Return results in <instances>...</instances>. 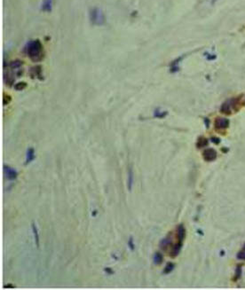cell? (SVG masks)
Listing matches in <instances>:
<instances>
[{
	"instance_id": "obj_1",
	"label": "cell",
	"mask_w": 245,
	"mask_h": 290,
	"mask_svg": "<svg viewBox=\"0 0 245 290\" xmlns=\"http://www.w3.org/2000/svg\"><path fill=\"white\" fill-rule=\"evenodd\" d=\"M24 52L28 55V57L34 62H38L44 58L43 45L41 42L38 39L29 41L26 44L24 48Z\"/></svg>"
},
{
	"instance_id": "obj_2",
	"label": "cell",
	"mask_w": 245,
	"mask_h": 290,
	"mask_svg": "<svg viewBox=\"0 0 245 290\" xmlns=\"http://www.w3.org/2000/svg\"><path fill=\"white\" fill-rule=\"evenodd\" d=\"M90 20L95 26H102L106 22V17L103 11L99 7H93L91 9L90 14Z\"/></svg>"
},
{
	"instance_id": "obj_3",
	"label": "cell",
	"mask_w": 245,
	"mask_h": 290,
	"mask_svg": "<svg viewBox=\"0 0 245 290\" xmlns=\"http://www.w3.org/2000/svg\"><path fill=\"white\" fill-rule=\"evenodd\" d=\"M4 171H5V175L6 178L9 179V180H14L18 177L17 171L15 169L8 166V165H5L4 166Z\"/></svg>"
},
{
	"instance_id": "obj_4",
	"label": "cell",
	"mask_w": 245,
	"mask_h": 290,
	"mask_svg": "<svg viewBox=\"0 0 245 290\" xmlns=\"http://www.w3.org/2000/svg\"><path fill=\"white\" fill-rule=\"evenodd\" d=\"M234 105H235V99L234 98H231V99L226 100L221 107V112L224 113V114H230L231 110L234 107Z\"/></svg>"
},
{
	"instance_id": "obj_5",
	"label": "cell",
	"mask_w": 245,
	"mask_h": 290,
	"mask_svg": "<svg viewBox=\"0 0 245 290\" xmlns=\"http://www.w3.org/2000/svg\"><path fill=\"white\" fill-rule=\"evenodd\" d=\"M203 155H204V159L207 162H211V161H214L217 157V153L214 149L212 148H209V149H206L204 150V152L203 153Z\"/></svg>"
},
{
	"instance_id": "obj_6",
	"label": "cell",
	"mask_w": 245,
	"mask_h": 290,
	"mask_svg": "<svg viewBox=\"0 0 245 290\" xmlns=\"http://www.w3.org/2000/svg\"><path fill=\"white\" fill-rule=\"evenodd\" d=\"M186 237V229L184 225L180 224L177 227V239L178 242H183L184 239Z\"/></svg>"
},
{
	"instance_id": "obj_7",
	"label": "cell",
	"mask_w": 245,
	"mask_h": 290,
	"mask_svg": "<svg viewBox=\"0 0 245 290\" xmlns=\"http://www.w3.org/2000/svg\"><path fill=\"white\" fill-rule=\"evenodd\" d=\"M229 125V121L226 118H218L215 121L216 129H226Z\"/></svg>"
},
{
	"instance_id": "obj_8",
	"label": "cell",
	"mask_w": 245,
	"mask_h": 290,
	"mask_svg": "<svg viewBox=\"0 0 245 290\" xmlns=\"http://www.w3.org/2000/svg\"><path fill=\"white\" fill-rule=\"evenodd\" d=\"M53 5H54V0H43L41 9L43 12L50 13L53 10Z\"/></svg>"
},
{
	"instance_id": "obj_9",
	"label": "cell",
	"mask_w": 245,
	"mask_h": 290,
	"mask_svg": "<svg viewBox=\"0 0 245 290\" xmlns=\"http://www.w3.org/2000/svg\"><path fill=\"white\" fill-rule=\"evenodd\" d=\"M14 79H15V77H14V72L8 71V70H6L5 72V83L7 85L12 86L14 84Z\"/></svg>"
},
{
	"instance_id": "obj_10",
	"label": "cell",
	"mask_w": 245,
	"mask_h": 290,
	"mask_svg": "<svg viewBox=\"0 0 245 290\" xmlns=\"http://www.w3.org/2000/svg\"><path fill=\"white\" fill-rule=\"evenodd\" d=\"M34 159H35V149L33 147H29V148H28L27 153H26V161H25L24 164L25 165L29 164Z\"/></svg>"
},
{
	"instance_id": "obj_11",
	"label": "cell",
	"mask_w": 245,
	"mask_h": 290,
	"mask_svg": "<svg viewBox=\"0 0 245 290\" xmlns=\"http://www.w3.org/2000/svg\"><path fill=\"white\" fill-rule=\"evenodd\" d=\"M183 57H179L177 59H175L174 61H172V63L170 64V71L171 73H175V72H178L179 69V63L180 61L182 60Z\"/></svg>"
},
{
	"instance_id": "obj_12",
	"label": "cell",
	"mask_w": 245,
	"mask_h": 290,
	"mask_svg": "<svg viewBox=\"0 0 245 290\" xmlns=\"http://www.w3.org/2000/svg\"><path fill=\"white\" fill-rule=\"evenodd\" d=\"M171 244V239H170V236H167L165 237L164 240H161L160 242V248L164 250H167V249L170 247V245Z\"/></svg>"
},
{
	"instance_id": "obj_13",
	"label": "cell",
	"mask_w": 245,
	"mask_h": 290,
	"mask_svg": "<svg viewBox=\"0 0 245 290\" xmlns=\"http://www.w3.org/2000/svg\"><path fill=\"white\" fill-rule=\"evenodd\" d=\"M163 261H164V255H163V254L161 253V252H155V254H154V256H153V262H154V264H161L162 263H163Z\"/></svg>"
},
{
	"instance_id": "obj_14",
	"label": "cell",
	"mask_w": 245,
	"mask_h": 290,
	"mask_svg": "<svg viewBox=\"0 0 245 290\" xmlns=\"http://www.w3.org/2000/svg\"><path fill=\"white\" fill-rule=\"evenodd\" d=\"M31 227H32V232H33V234H34V239H35V242H36V245H37V248L39 249V234H38V230L37 225L35 223H32L31 224Z\"/></svg>"
},
{
	"instance_id": "obj_15",
	"label": "cell",
	"mask_w": 245,
	"mask_h": 290,
	"mask_svg": "<svg viewBox=\"0 0 245 290\" xmlns=\"http://www.w3.org/2000/svg\"><path fill=\"white\" fill-rule=\"evenodd\" d=\"M132 185H133V171L131 168H129L128 171V181H127V187L128 190L131 192L132 189Z\"/></svg>"
},
{
	"instance_id": "obj_16",
	"label": "cell",
	"mask_w": 245,
	"mask_h": 290,
	"mask_svg": "<svg viewBox=\"0 0 245 290\" xmlns=\"http://www.w3.org/2000/svg\"><path fill=\"white\" fill-rule=\"evenodd\" d=\"M168 115V112L167 111H164V110H161L160 108H156L154 112V116L155 118H159V119H162V118H164L165 116Z\"/></svg>"
},
{
	"instance_id": "obj_17",
	"label": "cell",
	"mask_w": 245,
	"mask_h": 290,
	"mask_svg": "<svg viewBox=\"0 0 245 290\" xmlns=\"http://www.w3.org/2000/svg\"><path fill=\"white\" fill-rule=\"evenodd\" d=\"M42 69V68L41 67H39V66H37V67H35V68H33L32 69H31V71L30 72H33V75H31V77H38L39 79H41V77H42V75H41V70Z\"/></svg>"
},
{
	"instance_id": "obj_18",
	"label": "cell",
	"mask_w": 245,
	"mask_h": 290,
	"mask_svg": "<svg viewBox=\"0 0 245 290\" xmlns=\"http://www.w3.org/2000/svg\"><path fill=\"white\" fill-rule=\"evenodd\" d=\"M22 61L20 60H14V61H12L11 64H10V67L12 69H15V70H18V69H21V67H22Z\"/></svg>"
},
{
	"instance_id": "obj_19",
	"label": "cell",
	"mask_w": 245,
	"mask_h": 290,
	"mask_svg": "<svg viewBox=\"0 0 245 290\" xmlns=\"http://www.w3.org/2000/svg\"><path fill=\"white\" fill-rule=\"evenodd\" d=\"M207 144H208L207 139H206L205 137H199V139L197 140L196 147H197L198 148H202V147H204L207 146Z\"/></svg>"
},
{
	"instance_id": "obj_20",
	"label": "cell",
	"mask_w": 245,
	"mask_h": 290,
	"mask_svg": "<svg viewBox=\"0 0 245 290\" xmlns=\"http://www.w3.org/2000/svg\"><path fill=\"white\" fill-rule=\"evenodd\" d=\"M174 268H175V264L173 263H171V262L168 263L166 264V266L164 267V274H169V273H170L171 271H173Z\"/></svg>"
},
{
	"instance_id": "obj_21",
	"label": "cell",
	"mask_w": 245,
	"mask_h": 290,
	"mask_svg": "<svg viewBox=\"0 0 245 290\" xmlns=\"http://www.w3.org/2000/svg\"><path fill=\"white\" fill-rule=\"evenodd\" d=\"M26 87H27V83H24V82H20V83H16V84L14 85V89H15L16 91H22V90H24Z\"/></svg>"
},
{
	"instance_id": "obj_22",
	"label": "cell",
	"mask_w": 245,
	"mask_h": 290,
	"mask_svg": "<svg viewBox=\"0 0 245 290\" xmlns=\"http://www.w3.org/2000/svg\"><path fill=\"white\" fill-rule=\"evenodd\" d=\"M11 100H12L11 97L9 96V95H7V94H4V98H3V104L4 105L9 104Z\"/></svg>"
},
{
	"instance_id": "obj_23",
	"label": "cell",
	"mask_w": 245,
	"mask_h": 290,
	"mask_svg": "<svg viewBox=\"0 0 245 290\" xmlns=\"http://www.w3.org/2000/svg\"><path fill=\"white\" fill-rule=\"evenodd\" d=\"M128 247L130 248V249L133 251L135 249V245H134V241H133V238L132 237H130L129 238V240H128Z\"/></svg>"
},
{
	"instance_id": "obj_24",
	"label": "cell",
	"mask_w": 245,
	"mask_h": 290,
	"mask_svg": "<svg viewBox=\"0 0 245 290\" xmlns=\"http://www.w3.org/2000/svg\"><path fill=\"white\" fill-rule=\"evenodd\" d=\"M104 271H105L106 273H108L109 275H112V274H114V271L111 269V268H109V267H106V268L104 269Z\"/></svg>"
},
{
	"instance_id": "obj_25",
	"label": "cell",
	"mask_w": 245,
	"mask_h": 290,
	"mask_svg": "<svg viewBox=\"0 0 245 290\" xmlns=\"http://www.w3.org/2000/svg\"><path fill=\"white\" fill-rule=\"evenodd\" d=\"M211 140H212V142H214V143H216V144H219V139L218 137H212V138H211Z\"/></svg>"
},
{
	"instance_id": "obj_26",
	"label": "cell",
	"mask_w": 245,
	"mask_h": 290,
	"mask_svg": "<svg viewBox=\"0 0 245 290\" xmlns=\"http://www.w3.org/2000/svg\"><path fill=\"white\" fill-rule=\"evenodd\" d=\"M96 215H97V211H96V210H94V211L93 212V216H95Z\"/></svg>"
},
{
	"instance_id": "obj_27",
	"label": "cell",
	"mask_w": 245,
	"mask_h": 290,
	"mask_svg": "<svg viewBox=\"0 0 245 290\" xmlns=\"http://www.w3.org/2000/svg\"><path fill=\"white\" fill-rule=\"evenodd\" d=\"M210 1H211V4H215L218 0H210Z\"/></svg>"
}]
</instances>
